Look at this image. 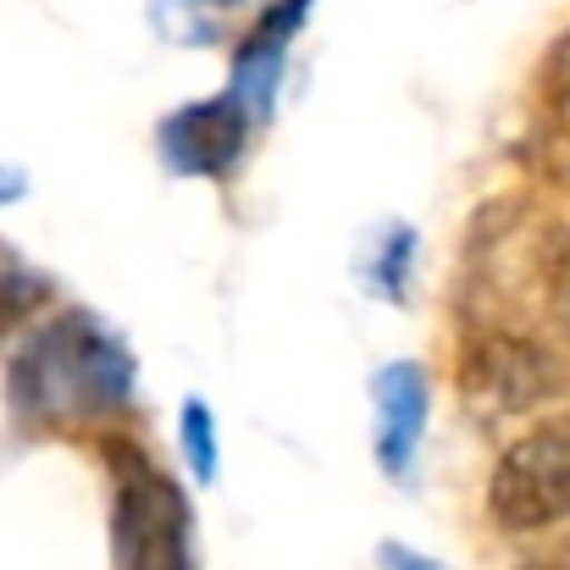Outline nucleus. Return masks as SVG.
I'll return each instance as SVG.
<instances>
[{
    "instance_id": "1",
    "label": "nucleus",
    "mask_w": 570,
    "mask_h": 570,
    "mask_svg": "<svg viewBox=\"0 0 570 570\" xmlns=\"http://www.w3.org/2000/svg\"><path fill=\"white\" fill-rule=\"evenodd\" d=\"M465 333H521L560 344L570 333V222L532 199H493L476 210L460 255Z\"/></svg>"
},
{
    "instance_id": "2",
    "label": "nucleus",
    "mask_w": 570,
    "mask_h": 570,
    "mask_svg": "<svg viewBox=\"0 0 570 570\" xmlns=\"http://www.w3.org/2000/svg\"><path fill=\"white\" fill-rule=\"evenodd\" d=\"M11 399L22 415L45 421L117 415L134 399V361L95 316L72 311L22 344L11 361Z\"/></svg>"
},
{
    "instance_id": "3",
    "label": "nucleus",
    "mask_w": 570,
    "mask_h": 570,
    "mask_svg": "<svg viewBox=\"0 0 570 570\" xmlns=\"http://www.w3.org/2000/svg\"><path fill=\"white\" fill-rule=\"evenodd\" d=\"M570 393V361L549 338L521 333H465L460 350V404L482 432L538 421Z\"/></svg>"
},
{
    "instance_id": "4",
    "label": "nucleus",
    "mask_w": 570,
    "mask_h": 570,
    "mask_svg": "<svg viewBox=\"0 0 570 570\" xmlns=\"http://www.w3.org/2000/svg\"><path fill=\"white\" fill-rule=\"evenodd\" d=\"M488 510L504 532L570 521V421L527 426L488 471Z\"/></svg>"
},
{
    "instance_id": "5",
    "label": "nucleus",
    "mask_w": 570,
    "mask_h": 570,
    "mask_svg": "<svg viewBox=\"0 0 570 570\" xmlns=\"http://www.w3.org/2000/svg\"><path fill=\"white\" fill-rule=\"evenodd\" d=\"M194 521L178 482L156 465H128L117 482V570H194Z\"/></svg>"
},
{
    "instance_id": "6",
    "label": "nucleus",
    "mask_w": 570,
    "mask_h": 570,
    "mask_svg": "<svg viewBox=\"0 0 570 570\" xmlns=\"http://www.w3.org/2000/svg\"><path fill=\"white\" fill-rule=\"evenodd\" d=\"M249 111L244 100L227 89L216 100H199L184 106L161 122V156L173 173H189V178H222L238 156H244V139H249Z\"/></svg>"
},
{
    "instance_id": "7",
    "label": "nucleus",
    "mask_w": 570,
    "mask_h": 570,
    "mask_svg": "<svg viewBox=\"0 0 570 570\" xmlns=\"http://www.w3.org/2000/svg\"><path fill=\"white\" fill-rule=\"evenodd\" d=\"M372 399H377V465L393 482H410L415 476V449H421V432H426V377L415 361H393L382 366L372 382Z\"/></svg>"
},
{
    "instance_id": "8",
    "label": "nucleus",
    "mask_w": 570,
    "mask_h": 570,
    "mask_svg": "<svg viewBox=\"0 0 570 570\" xmlns=\"http://www.w3.org/2000/svg\"><path fill=\"white\" fill-rule=\"evenodd\" d=\"M532 156H538L549 184L570 189V28L549 50V89H543V111H538Z\"/></svg>"
},
{
    "instance_id": "9",
    "label": "nucleus",
    "mask_w": 570,
    "mask_h": 570,
    "mask_svg": "<svg viewBox=\"0 0 570 570\" xmlns=\"http://www.w3.org/2000/svg\"><path fill=\"white\" fill-rule=\"evenodd\" d=\"M45 305H50V277L0 249V333L22 327V322L39 316Z\"/></svg>"
},
{
    "instance_id": "10",
    "label": "nucleus",
    "mask_w": 570,
    "mask_h": 570,
    "mask_svg": "<svg viewBox=\"0 0 570 570\" xmlns=\"http://www.w3.org/2000/svg\"><path fill=\"white\" fill-rule=\"evenodd\" d=\"M410 255H415V233L410 227H387L377 238V249L366 255V283L393 305L410 294Z\"/></svg>"
},
{
    "instance_id": "11",
    "label": "nucleus",
    "mask_w": 570,
    "mask_h": 570,
    "mask_svg": "<svg viewBox=\"0 0 570 570\" xmlns=\"http://www.w3.org/2000/svg\"><path fill=\"white\" fill-rule=\"evenodd\" d=\"M178 438H184V454H189V471L199 482H216V421H210V404L189 399L184 415H178Z\"/></svg>"
},
{
    "instance_id": "12",
    "label": "nucleus",
    "mask_w": 570,
    "mask_h": 570,
    "mask_svg": "<svg viewBox=\"0 0 570 570\" xmlns=\"http://www.w3.org/2000/svg\"><path fill=\"white\" fill-rule=\"evenodd\" d=\"M382 566L387 570H443V566H432V560H421V554H410V549H399V543L382 549Z\"/></svg>"
},
{
    "instance_id": "13",
    "label": "nucleus",
    "mask_w": 570,
    "mask_h": 570,
    "mask_svg": "<svg viewBox=\"0 0 570 570\" xmlns=\"http://www.w3.org/2000/svg\"><path fill=\"white\" fill-rule=\"evenodd\" d=\"M527 570H570V538H560V543H554L543 560H532Z\"/></svg>"
},
{
    "instance_id": "14",
    "label": "nucleus",
    "mask_w": 570,
    "mask_h": 570,
    "mask_svg": "<svg viewBox=\"0 0 570 570\" xmlns=\"http://www.w3.org/2000/svg\"><path fill=\"white\" fill-rule=\"evenodd\" d=\"M17 194H22V178L0 167V205H6V199H17Z\"/></svg>"
}]
</instances>
